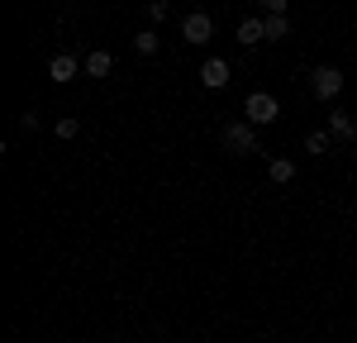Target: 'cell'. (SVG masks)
Listing matches in <instances>:
<instances>
[{
  "label": "cell",
  "instance_id": "cell-2",
  "mask_svg": "<svg viewBox=\"0 0 357 343\" xmlns=\"http://www.w3.org/2000/svg\"><path fill=\"white\" fill-rule=\"evenodd\" d=\"M338 91H343V72H338V67L324 62V67H314V72H310V96H314L319 105H333V100H338Z\"/></svg>",
  "mask_w": 357,
  "mask_h": 343
},
{
  "label": "cell",
  "instance_id": "cell-5",
  "mask_svg": "<svg viewBox=\"0 0 357 343\" xmlns=\"http://www.w3.org/2000/svg\"><path fill=\"white\" fill-rule=\"evenodd\" d=\"M229 77H234V67H229L224 57H205V62H200V86L224 91V86H229Z\"/></svg>",
  "mask_w": 357,
  "mask_h": 343
},
{
  "label": "cell",
  "instance_id": "cell-4",
  "mask_svg": "<svg viewBox=\"0 0 357 343\" xmlns=\"http://www.w3.org/2000/svg\"><path fill=\"white\" fill-rule=\"evenodd\" d=\"M210 33H215V20H210L205 10H195V15H186V20H181V38H186L191 48L210 43Z\"/></svg>",
  "mask_w": 357,
  "mask_h": 343
},
{
  "label": "cell",
  "instance_id": "cell-12",
  "mask_svg": "<svg viewBox=\"0 0 357 343\" xmlns=\"http://www.w3.org/2000/svg\"><path fill=\"white\" fill-rule=\"evenodd\" d=\"M291 33V20L286 15H267V43H281Z\"/></svg>",
  "mask_w": 357,
  "mask_h": 343
},
{
  "label": "cell",
  "instance_id": "cell-8",
  "mask_svg": "<svg viewBox=\"0 0 357 343\" xmlns=\"http://www.w3.org/2000/svg\"><path fill=\"white\" fill-rule=\"evenodd\" d=\"M114 72V57L105 48H96V53H86V77H96V82H105Z\"/></svg>",
  "mask_w": 357,
  "mask_h": 343
},
{
  "label": "cell",
  "instance_id": "cell-3",
  "mask_svg": "<svg viewBox=\"0 0 357 343\" xmlns=\"http://www.w3.org/2000/svg\"><path fill=\"white\" fill-rule=\"evenodd\" d=\"M276 114H281V105H276V96H267V91H252L243 100V119L257 124V129H262V124H276Z\"/></svg>",
  "mask_w": 357,
  "mask_h": 343
},
{
  "label": "cell",
  "instance_id": "cell-1",
  "mask_svg": "<svg viewBox=\"0 0 357 343\" xmlns=\"http://www.w3.org/2000/svg\"><path fill=\"white\" fill-rule=\"evenodd\" d=\"M220 148H224V153H234V158H248V153H257V124H248V119H234V124H224V129H220Z\"/></svg>",
  "mask_w": 357,
  "mask_h": 343
},
{
  "label": "cell",
  "instance_id": "cell-15",
  "mask_svg": "<svg viewBox=\"0 0 357 343\" xmlns=\"http://www.w3.org/2000/svg\"><path fill=\"white\" fill-rule=\"evenodd\" d=\"M167 10H172L167 0H153V5H148V24H162V20H167Z\"/></svg>",
  "mask_w": 357,
  "mask_h": 343
},
{
  "label": "cell",
  "instance_id": "cell-17",
  "mask_svg": "<svg viewBox=\"0 0 357 343\" xmlns=\"http://www.w3.org/2000/svg\"><path fill=\"white\" fill-rule=\"evenodd\" d=\"M20 129H24V134H33V129H38V114L24 110V114H20Z\"/></svg>",
  "mask_w": 357,
  "mask_h": 343
},
{
  "label": "cell",
  "instance_id": "cell-14",
  "mask_svg": "<svg viewBox=\"0 0 357 343\" xmlns=\"http://www.w3.org/2000/svg\"><path fill=\"white\" fill-rule=\"evenodd\" d=\"M305 153H329V129H319V134H305Z\"/></svg>",
  "mask_w": 357,
  "mask_h": 343
},
{
  "label": "cell",
  "instance_id": "cell-16",
  "mask_svg": "<svg viewBox=\"0 0 357 343\" xmlns=\"http://www.w3.org/2000/svg\"><path fill=\"white\" fill-rule=\"evenodd\" d=\"M257 10H267V15H286L291 0H257Z\"/></svg>",
  "mask_w": 357,
  "mask_h": 343
},
{
  "label": "cell",
  "instance_id": "cell-9",
  "mask_svg": "<svg viewBox=\"0 0 357 343\" xmlns=\"http://www.w3.org/2000/svg\"><path fill=\"white\" fill-rule=\"evenodd\" d=\"M262 38H267V20H243V24H238V43H243V48H257Z\"/></svg>",
  "mask_w": 357,
  "mask_h": 343
},
{
  "label": "cell",
  "instance_id": "cell-11",
  "mask_svg": "<svg viewBox=\"0 0 357 343\" xmlns=\"http://www.w3.org/2000/svg\"><path fill=\"white\" fill-rule=\"evenodd\" d=\"M267 176H272L276 186H286V181H296V162L291 158H272L267 162Z\"/></svg>",
  "mask_w": 357,
  "mask_h": 343
},
{
  "label": "cell",
  "instance_id": "cell-6",
  "mask_svg": "<svg viewBox=\"0 0 357 343\" xmlns=\"http://www.w3.org/2000/svg\"><path fill=\"white\" fill-rule=\"evenodd\" d=\"M77 72H86V57H77V53H57L53 62H48V77H53L57 86H67Z\"/></svg>",
  "mask_w": 357,
  "mask_h": 343
},
{
  "label": "cell",
  "instance_id": "cell-13",
  "mask_svg": "<svg viewBox=\"0 0 357 343\" xmlns=\"http://www.w3.org/2000/svg\"><path fill=\"white\" fill-rule=\"evenodd\" d=\"M53 134H57V139H62V143H72V139H77V134H82V124H77V119L67 114V119H57V124H53Z\"/></svg>",
  "mask_w": 357,
  "mask_h": 343
},
{
  "label": "cell",
  "instance_id": "cell-7",
  "mask_svg": "<svg viewBox=\"0 0 357 343\" xmlns=\"http://www.w3.org/2000/svg\"><path fill=\"white\" fill-rule=\"evenodd\" d=\"M329 134H333L338 143H357V114L329 105Z\"/></svg>",
  "mask_w": 357,
  "mask_h": 343
},
{
  "label": "cell",
  "instance_id": "cell-10",
  "mask_svg": "<svg viewBox=\"0 0 357 343\" xmlns=\"http://www.w3.org/2000/svg\"><path fill=\"white\" fill-rule=\"evenodd\" d=\"M134 53L138 57H158V53H162V38H158L153 29H138V33H134Z\"/></svg>",
  "mask_w": 357,
  "mask_h": 343
}]
</instances>
